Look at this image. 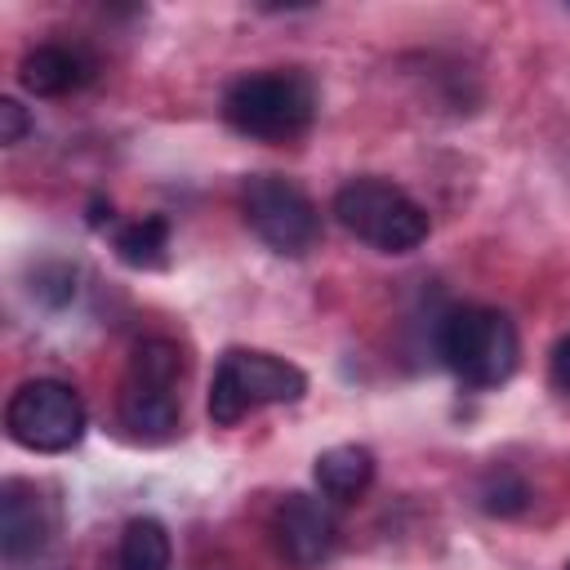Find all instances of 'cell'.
Returning a JSON list of instances; mask_svg holds the SVG:
<instances>
[{
    "label": "cell",
    "mask_w": 570,
    "mask_h": 570,
    "mask_svg": "<svg viewBox=\"0 0 570 570\" xmlns=\"http://www.w3.org/2000/svg\"><path fill=\"white\" fill-rule=\"evenodd\" d=\"M240 209L245 223L258 232V240L272 245L276 254L298 258L321 240V214L312 196L281 174H254L240 191Z\"/></svg>",
    "instance_id": "cell-7"
},
{
    "label": "cell",
    "mask_w": 570,
    "mask_h": 570,
    "mask_svg": "<svg viewBox=\"0 0 570 570\" xmlns=\"http://www.w3.org/2000/svg\"><path fill=\"white\" fill-rule=\"evenodd\" d=\"M441 361L468 387H499L521 356L517 325L499 307H454L436 334Z\"/></svg>",
    "instance_id": "cell-5"
},
{
    "label": "cell",
    "mask_w": 570,
    "mask_h": 570,
    "mask_svg": "<svg viewBox=\"0 0 570 570\" xmlns=\"http://www.w3.org/2000/svg\"><path fill=\"white\" fill-rule=\"evenodd\" d=\"M89 76H94V58L80 45H36L18 67L22 89H31L36 98H62L89 85Z\"/></svg>",
    "instance_id": "cell-10"
},
{
    "label": "cell",
    "mask_w": 570,
    "mask_h": 570,
    "mask_svg": "<svg viewBox=\"0 0 570 570\" xmlns=\"http://www.w3.org/2000/svg\"><path fill=\"white\" fill-rule=\"evenodd\" d=\"M566 570H570V566H566Z\"/></svg>",
    "instance_id": "cell-17"
},
{
    "label": "cell",
    "mask_w": 570,
    "mask_h": 570,
    "mask_svg": "<svg viewBox=\"0 0 570 570\" xmlns=\"http://www.w3.org/2000/svg\"><path fill=\"white\" fill-rule=\"evenodd\" d=\"M53 534V512L40 499L31 481H4L0 485V548L4 561H27L36 557Z\"/></svg>",
    "instance_id": "cell-9"
},
{
    "label": "cell",
    "mask_w": 570,
    "mask_h": 570,
    "mask_svg": "<svg viewBox=\"0 0 570 570\" xmlns=\"http://www.w3.org/2000/svg\"><path fill=\"white\" fill-rule=\"evenodd\" d=\"M307 374L272 352L258 347H227L218 356L214 383H209V419L218 428L240 423L258 405H281V401H303Z\"/></svg>",
    "instance_id": "cell-4"
},
{
    "label": "cell",
    "mask_w": 570,
    "mask_h": 570,
    "mask_svg": "<svg viewBox=\"0 0 570 570\" xmlns=\"http://www.w3.org/2000/svg\"><path fill=\"white\" fill-rule=\"evenodd\" d=\"M223 116L236 134L258 142H289L316 116V85L303 71H254L227 85Z\"/></svg>",
    "instance_id": "cell-1"
},
{
    "label": "cell",
    "mask_w": 570,
    "mask_h": 570,
    "mask_svg": "<svg viewBox=\"0 0 570 570\" xmlns=\"http://www.w3.org/2000/svg\"><path fill=\"white\" fill-rule=\"evenodd\" d=\"M178 383H183L178 343L142 338L129 352V370H125V383H120V423L138 441H169L178 432V419H183Z\"/></svg>",
    "instance_id": "cell-2"
},
{
    "label": "cell",
    "mask_w": 570,
    "mask_h": 570,
    "mask_svg": "<svg viewBox=\"0 0 570 570\" xmlns=\"http://www.w3.org/2000/svg\"><path fill=\"white\" fill-rule=\"evenodd\" d=\"M169 530L156 517H134L116 548V570H169Z\"/></svg>",
    "instance_id": "cell-12"
},
{
    "label": "cell",
    "mask_w": 570,
    "mask_h": 570,
    "mask_svg": "<svg viewBox=\"0 0 570 570\" xmlns=\"http://www.w3.org/2000/svg\"><path fill=\"white\" fill-rule=\"evenodd\" d=\"M165 249H169V223L160 214H147V218L116 232V254L129 267H160Z\"/></svg>",
    "instance_id": "cell-13"
},
{
    "label": "cell",
    "mask_w": 570,
    "mask_h": 570,
    "mask_svg": "<svg viewBox=\"0 0 570 570\" xmlns=\"http://www.w3.org/2000/svg\"><path fill=\"white\" fill-rule=\"evenodd\" d=\"M548 379H552V387H557V392H566V396H570V334H561V338L552 343Z\"/></svg>",
    "instance_id": "cell-16"
},
{
    "label": "cell",
    "mask_w": 570,
    "mask_h": 570,
    "mask_svg": "<svg viewBox=\"0 0 570 570\" xmlns=\"http://www.w3.org/2000/svg\"><path fill=\"white\" fill-rule=\"evenodd\" d=\"M476 499H481V508L490 517H517L530 503V485L512 468H490L481 476V485H476Z\"/></svg>",
    "instance_id": "cell-14"
},
{
    "label": "cell",
    "mask_w": 570,
    "mask_h": 570,
    "mask_svg": "<svg viewBox=\"0 0 570 570\" xmlns=\"http://www.w3.org/2000/svg\"><path fill=\"white\" fill-rule=\"evenodd\" d=\"M85 401L62 379H31L4 405V428L22 450L62 454L85 436Z\"/></svg>",
    "instance_id": "cell-6"
},
{
    "label": "cell",
    "mask_w": 570,
    "mask_h": 570,
    "mask_svg": "<svg viewBox=\"0 0 570 570\" xmlns=\"http://www.w3.org/2000/svg\"><path fill=\"white\" fill-rule=\"evenodd\" d=\"M316 485L325 499L334 503H352L370 490L374 481V454L365 445H330L316 454V468H312Z\"/></svg>",
    "instance_id": "cell-11"
},
{
    "label": "cell",
    "mask_w": 570,
    "mask_h": 570,
    "mask_svg": "<svg viewBox=\"0 0 570 570\" xmlns=\"http://www.w3.org/2000/svg\"><path fill=\"white\" fill-rule=\"evenodd\" d=\"M272 543L289 570H316L321 561H330L338 543V525L321 499L285 494L272 512Z\"/></svg>",
    "instance_id": "cell-8"
},
{
    "label": "cell",
    "mask_w": 570,
    "mask_h": 570,
    "mask_svg": "<svg viewBox=\"0 0 570 570\" xmlns=\"http://www.w3.org/2000/svg\"><path fill=\"white\" fill-rule=\"evenodd\" d=\"M334 218L383 254H410L428 240V209L387 178H352L334 191Z\"/></svg>",
    "instance_id": "cell-3"
},
{
    "label": "cell",
    "mask_w": 570,
    "mask_h": 570,
    "mask_svg": "<svg viewBox=\"0 0 570 570\" xmlns=\"http://www.w3.org/2000/svg\"><path fill=\"white\" fill-rule=\"evenodd\" d=\"M31 129V116H27V107L18 102V98H0V142L4 147H13V142H22V134Z\"/></svg>",
    "instance_id": "cell-15"
}]
</instances>
